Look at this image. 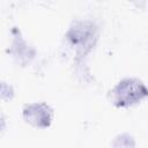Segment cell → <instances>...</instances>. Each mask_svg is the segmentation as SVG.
I'll return each instance as SVG.
<instances>
[{
    "label": "cell",
    "mask_w": 148,
    "mask_h": 148,
    "mask_svg": "<svg viewBox=\"0 0 148 148\" xmlns=\"http://www.w3.org/2000/svg\"><path fill=\"white\" fill-rule=\"evenodd\" d=\"M148 95L145 84L135 79H126L119 82L112 90L113 103L118 106H127L139 102Z\"/></svg>",
    "instance_id": "obj_1"
},
{
    "label": "cell",
    "mask_w": 148,
    "mask_h": 148,
    "mask_svg": "<svg viewBox=\"0 0 148 148\" xmlns=\"http://www.w3.org/2000/svg\"><path fill=\"white\" fill-rule=\"evenodd\" d=\"M23 116L28 123L38 127H46L52 119V110L46 104H29L23 110Z\"/></svg>",
    "instance_id": "obj_2"
},
{
    "label": "cell",
    "mask_w": 148,
    "mask_h": 148,
    "mask_svg": "<svg viewBox=\"0 0 148 148\" xmlns=\"http://www.w3.org/2000/svg\"><path fill=\"white\" fill-rule=\"evenodd\" d=\"M134 141L130 135H120L113 142V148H133Z\"/></svg>",
    "instance_id": "obj_3"
}]
</instances>
